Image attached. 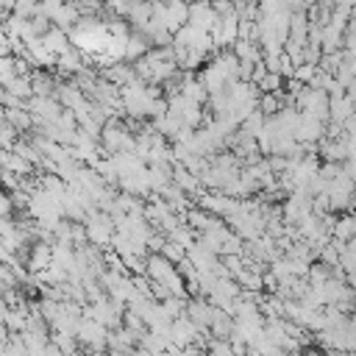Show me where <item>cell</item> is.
I'll return each mask as SVG.
<instances>
[{
    "instance_id": "4",
    "label": "cell",
    "mask_w": 356,
    "mask_h": 356,
    "mask_svg": "<svg viewBox=\"0 0 356 356\" xmlns=\"http://www.w3.org/2000/svg\"><path fill=\"white\" fill-rule=\"evenodd\" d=\"M53 264V245H44V242H36L31 248V256H28V267L33 273H42Z\"/></svg>"
},
{
    "instance_id": "8",
    "label": "cell",
    "mask_w": 356,
    "mask_h": 356,
    "mask_svg": "<svg viewBox=\"0 0 356 356\" xmlns=\"http://www.w3.org/2000/svg\"><path fill=\"white\" fill-rule=\"evenodd\" d=\"M281 83H284V75H281V72H267V75L259 81V89H261V92L281 95Z\"/></svg>"
},
{
    "instance_id": "7",
    "label": "cell",
    "mask_w": 356,
    "mask_h": 356,
    "mask_svg": "<svg viewBox=\"0 0 356 356\" xmlns=\"http://www.w3.org/2000/svg\"><path fill=\"white\" fill-rule=\"evenodd\" d=\"M161 256H167L172 264H178V261H184V259L189 256V250H186L181 242H175V239H167L164 248H161Z\"/></svg>"
},
{
    "instance_id": "3",
    "label": "cell",
    "mask_w": 356,
    "mask_h": 356,
    "mask_svg": "<svg viewBox=\"0 0 356 356\" xmlns=\"http://www.w3.org/2000/svg\"><path fill=\"white\" fill-rule=\"evenodd\" d=\"M211 309H214L211 300H200V298H195V300L186 303V317H189L197 328L206 331V328L211 325Z\"/></svg>"
},
{
    "instance_id": "6",
    "label": "cell",
    "mask_w": 356,
    "mask_h": 356,
    "mask_svg": "<svg viewBox=\"0 0 356 356\" xmlns=\"http://www.w3.org/2000/svg\"><path fill=\"white\" fill-rule=\"evenodd\" d=\"M320 153H323V159L325 161H348V142L342 139V142H323V147H320Z\"/></svg>"
},
{
    "instance_id": "1",
    "label": "cell",
    "mask_w": 356,
    "mask_h": 356,
    "mask_svg": "<svg viewBox=\"0 0 356 356\" xmlns=\"http://www.w3.org/2000/svg\"><path fill=\"white\" fill-rule=\"evenodd\" d=\"M220 22V14L211 8V3L209 0H195V3H189V25L192 28H200V31H209L211 33V28Z\"/></svg>"
},
{
    "instance_id": "2",
    "label": "cell",
    "mask_w": 356,
    "mask_h": 356,
    "mask_svg": "<svg viewBox=\"0 0 356 356\" xmlns=\"http://www.w3.org/2000/svg\"><path fill=\"white\" fill-rule=\"evenodd\" d=\"M356 114V100L350 95H342V97H331V122L345 128V122Z\"/></svg>"
},
{
    "instance_id": "5",
    "label": "cell",
    "mask_w": 356,
    "mask_h": 356,
    "mask_svg": "<svg viewBox=\"0 0 356 356\" xmlns=\"http://www.w3.org/2000/svg\"><path fill=\"white\" fill-rule=\"evenodd\" d=\"M334 239H339V242H353L356 239V214H345V217H339V220H334V234H331Z\"/></svg>"
},
{
    "instance_id": "9",
    "label": "cell",
    "mask_w": 356,
    "mask_h": 356,
    "mask_svg": "<svg viewBox=\"0 0 356 356\" xmlns=\"http://www.w3.org/2000/svg\"><path fill=\"white\" fill-rule=\"evenodd\" d=\"M350 211H353V214H356V200H353V209H350Z\"/></svg>"
}]
</instances>
